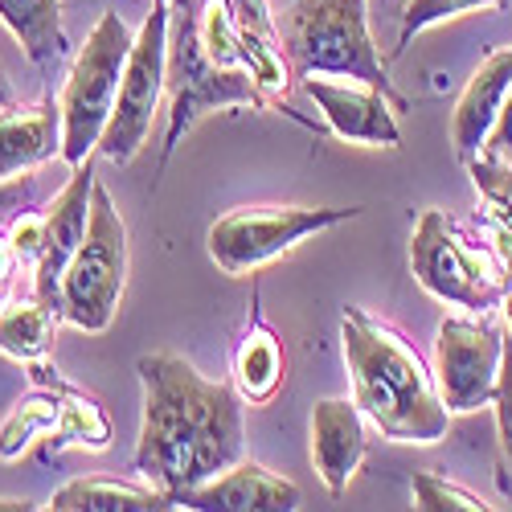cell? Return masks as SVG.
Wrapping results in <instances>:
<instances>
[{
    "mask_svg": "<svg viewBox=\"0 0 512 512\" xmlns=\"http://www.w3.org/2000/svg\"><path fill=\"white\" fill-rule=\"evenodd\" d=\"M136 373L144 386V426L132 463L177 504L189 488L242 459V394L226 381L201 377L177 353H144Z\"/></svg>",
    "mask_w": 512,
    "mask_h": 512,
    "instance_id": "1",
    "label": "cell"
},
{
    "mask_svg": "<svg viewBox=\"0 0 512 512\" xmlns=\"http://www.w3.org/2000/svg\"><path fill=\"white\" fill-rule=\"evenodd\" d=\"M340 349L353 381V402L381 435L394 443H439L447 435L451 410L439 381L394 324L369 316L365 308H345Z\"/></svg>",
    "mask_w": 512,
    "mask_h": 512,
    "instance_id": "2",
    "label": "cell"
},
{
    "mask_svg": "<svg viewBox=\"0 0 512 512\" xmlns=\"http://www.w3.org/2000/svg\"><path fill=\"white\" fill-rule=\"evenodd\" d=\"M410 271L426 295L463 312H492L512 291V226L472 238L443 209H426L410 234Z\"/></svg>",
    "mask_w": 512,
    "mask_h": 512,
    "instance_id": "3",
    "label": "cell"
},
{
    "mask_svg": "<svg viewBox=\"0 0 512 512\" xmlns=\"http://www.w3.org/2000/svg\"><path fill=\"white\" fill-rule=\"evenodd\" d=\"M287 62L300 78H353L390 95L386 62L369 37L365 0H291L279 17ZM394 99V95H390ZM402 111L406 103L394 99Z\"/></svg>",
    "mask_w": 512,
    "mask_h": 512,
    "instance_id": "4",
    "label": "cell"
},
{
    "mask_svg": "<svg viewBox=\"0 0 512 512\" xmlns=\"http://www.w3.org/2000/svg\"><path fill=\"white\" fill-rule=\"evenodd\" d=\"M168 132L160 160L173 156L181 136L205 115L218 107H267V95L250 70H226L205 54L201 25L189 0H173V17H168Z\"/></svg>",
    "mask_w": 512,
    "mask_h": 512,
    "instance_id": "5",
    "label": "cell"
},
{
    "mask_svg": "<svg viewBox=\"0 0 512 512\" xmlns=\"http://www.w3.org/2000/svg\"><path fill=\"white\" fill-rule=\"evenodd\" d=\"M132 41L136 33L127 29L119 13H103L66 74L58 107H62V160L70 168L91 160V152H99L107 119L115 111L127 54H132Z\"/></svg>",
    "mask_w": 512,
    "mask_h": 512,
    "instance_id": "6",
    "label": "cell"
},
{
    "mask_svg": "<svg viewBox=\"0 0 512 512\" xmlns=\"http://www.w3.org/2000/svg\"><path fill=\"white\" fill-rule=\"evenodd\" d=\"M127 287V226L111 193L95 181L87 238L62 279V320L82 332H107Z\"/></svg>",
    "mask_w": 512,
    "mask_h": 512,
    "instance_id": "7",
    "label": "cell"
},
{
    "mask_svg": "<svg viewBox=\"0 0 512 512\" xmlns=\"http://www.w3.org/2000/svg\"><path fill=\"white\" fill-rule=\"evenodd\" d=\"M361 205H259V209H230L209 226L205 246L209 259L226 275H254L259 267L275 263L279 254L300 246L312 234H324L340 222L357 218Z\"/></svg>",
    "mask_w": 512,
    "mask_h": 512,
    "instance_id": "8",
    "label": "cell"
},
{
    "mask_svg": "<svg viewBox=\"0 0 512 512\" xmlns=\"http://www.w3.org/2000/svg\"><path fill=\"white\" fill-rule=\"evenodd\" d=\"M168 17H173V0H156L144 29L132 41V54H127L123 82L115 95V111L99 140V152L111 164H127L152 136V119L168 82Z\"/></svg>",
    "mask_w": 512,
    "mask_h": 512,
    "instance_id": "9",
    "label": "cell"
},
{
    "mask_svg": "<svg viewBox=\"0 0 512 512\" xmlns=\"http://www.w3.org/2000/svg\"><path fill=\"white\" fill-rule=\"evenodd\" d=\"M504 357V332L492 312L447 316L435 332V381L451 414H472L492 402Z\"/></svg>",
    "mask_w": 512,
    "mask_h": 512,
    "instance_id": "10",
    "label": "cell"
},
{
    "mask_svg": "<svg viewBox=\"0 0 512 512\" xmlns=\"http://www.w3.org/2000/svg\"><path fill=\"white\" fill-rule=\"evenodd\" d=\"M91 193H95V168H91V160H82L70 173L66 189L46 209V242H41V259L33 263V295L46 308H54L58 316H62V279H66V267L74 259V250L82 246V238H87Z\"/></svg>",
    "mask_w": 512,
    "mask_h": 512,
    "instance_id": "11",
    "label": "cell"
},
{
    "mask_svg": "<svg viewBox=\"0 0 512 512\" xmlns=\"http://www.w3.org/2000/svg\"><path fill=\"white\" fill-rule=\"evenodd\" d=\"M308 99L320 107L332 136L349 144H377V148H398L402 132L394 119V99L365 82H328V78H304Z\"/></svg>",
    "mask_w": 512,
    "mask_h": 512,
    "instance_id": "12",
    "label": "cell"
},
{
    "mask_svg": "<svg viewBox=\"0 0 512 512\" xmlns=\"http://www.w3.org/2000/svg\"><path fill=\"white\" fill-rule=\"evenodd\" d=\"M177 504L205 508V512H291V508H300V488L267 472L263 463L238 459L234 467H226V472H218L213 480L189 488Z\"/></svg>",
    "mask_w": 512,
    "mask_h": 512,
    "instance_id": "13",
    "label": "cell"
},
{
    "mask_svg": "<svg viewBox=\"0 0 512 512\" xmlns=\"http://www.w3.org/2000/svg\"><path fill=\"white\" fill-rule=\"evenodd\" d=\"M312 463L332 496L349 488L365 463V414L349 398H324L312 406Z\"/></svg>",
    "mask_w": 512,
    "mask_h": 512,
    "instance_id": "14",
    "label": "cell"
},
{
    "mask_svg": "<svg viewBox=\"0 0 512 512\" xmlns=\"http://www.w3.org/2000/svg\"><path fill=\"white\" fill-rule=\"evenodd\" d=\"M508 91H512V46L492 50L480 62V70L472 74V82L463 87V95L451 111V144H455V156L463 164L484 152Z\"/></svg>",
    "mask_w": 512,
    "mask_h": 512,
    "instance_id": "15",
    "label": "cell"
},
{
    "mask_svg": "<svg viewBox=\"0 0 512 512\" xmlns=\"http://www.w3.org/2000/svg\"><path fill=\"white\" fill-rule=\"evenodd\" d=\"M238 46H242V66L250 70V78L259 82V91L267 99H283L291 91V66H287V50H283V33H279V17L267 9V0H222Z\"/></svg>",
    "mask_w": 512,
    "mask_h": 512,
    "instance_id": "16",
    "label": "cell"
},
{
    "mask_svg": "<svg viewBox=\"0 0 512 512\" xmlns=\"http://www.w3.org/2000/svg\"><path fill=\"white\" fill-rule=\"evenodd\" d=\"M62 156V107L54 99L37 107H0V181Z\"/></svg>",
    "mask_w": 512,
    "mask_h": 512,
    "instance_id": "17",
    "label": "cell"
},
{
    "mask_svg": "<svg viewBox=\"0 0 512 512\" xmlns=\"http://www.w3.org/2000/svg\"><path fill=\"white\" fill-rule=\"evenodd\" d=\"M54 512H164L177 508L173 496H164L160 488H140V484H123L107 476H87V480H70L62 484L50 504Z\"/></svg>",
    "mask_w": 512,
    "mask_h": 512,
    "instance_id": "18",
    "label": "cell"
},
{
    "mask_svg": "<svg viewBox=\"0 0 512 512\" xmlns=\"http://www.w3.org/2000/svg\"><path fill=\"white\" fill-rule=\"evenodd\" d=\"M0 21L21 41L29 62L50 66L54 58H62V0H0Z\"/></svg>",
    "mask_w": 512,
    "mask_h": 512,
    "instance_id": "19",
    "label": "cell"
},
{
    "mask_svg": "<svg viewBox=\"0 0 512 512\" xmlns=\"http://www.w3.org/2000/svg\"><path fill=\"white\" fill-rule=\"evenodd\" d=\"M62 316L54 308H46L33 295V300H13L0 308V353L21 361V365H37L54 345V324Z\"/></svg>",
    "mask_w": 512,
    "mask_h": 512,
    "instance_id": "20",
    "label": "cell"
},
{
    "mask_svg": "<svg viewBox=\"0 0 512 512\" xmlns=\"http://www.w3.org/2000/svg\"><path fill=\"white\" fill-rule=\"evenodd\" d=\"M234 381L246 402H271L283 386V349L267 324H250L234 353Z\"/></svg>",
    "mask_w": 512,
    "mask_h": 512,
    "instance_id": "21",
    "label": "cell"
},
{
    "mask_svg": "<svg viewBox=\"0 0 512 512\" xmlns=\"http://www.w3.org/2000/svg\"><path fill=\"white\" fill-rule=\"evenodd\" d=\"M62 410V381H54V390H33L25 394L9 418L0 422V459H17L33 439H46L58 426Z\"/></svg>",
    "mask_w": 512,
    "mask_h": 512,
    "instance_id": "22",
    "label": "cell"
},
{
    "mask_svg": "<svg viewBox=\"0 0 512 512\" xmlns=\"http://www.w3.org/2000/svg\"><path fill=\"white\" fill-rule=\"evenodd\" d=\"M54 451L62 447H78V451H107L111 447V422L103 414V406L95 398H82L74 390L62 386V410H58V426L46 435Z\"/></svg>",
    "mask_w": 512,
    "mask_h": 512,
    "instance_id": "23",
    "label": "cell"
},
{
    "mask_svg": "<svg viewBox=\"0 0 512 512\" xmlns=\"http://www.w3.org/2000/svg\"><path fill=\"white\" fill-rule=\"evenodd\" d=\"M492 406H496V488L512 500V340H504Z\"/></svg>",
    "mask_w": 512,
    "mask_h": 512,
    "instance_id": "24",
    "label": "cell"
},
{
    "mask_svg": "<svg viewBox=\"0 0 512 512\" xmlns=\"http://www.w3.org/2000/svg\"><path fill=\"white\" fill-rule=\"evenodd\" d=\"M508 0H406V13H402V29H398V50H406L414 33L431 29L439 21L463 17V13H484V9H504Z\"/></svg>",
    "mask_w": 512,
    "mask_h": 512,
    "instance_id": "25",
    "label": "cell"
},
{
    "mask_svg": "<svg viewBox=\"0 0 512 512\" xmlns=\"http://www.w3.org/2000/svg\"><path fill=\"white\" fill-rule=\"evenodd\" d=\"M410 496H414V508H422V512H484L488 508L476 492H467L435 472H414Z\"/></svg>",
    "mask_w": 512,
    "mask_h": 512,
    "instance_id": "26",
    "label": "cell"
},
{
    "mask_svg": "<svg viewBox=\"0 0 512 512\" xmlns=\"http://www.w3.org/2000/svg\"><path fill=\"white\" fill-rule=\"evenodd\" d=\"M467 173H472L476 189L488 197V205L512 226V164H508V160H496V156H488V152H480V156L467 160Z\"/></svg>",
    "mask_w": 512,
    "mask_h": 512,
    "instance_id": "27",
    "label": "cell"
},
{
    "mask_svg": "<svg viewBox=\"0 0 512 512\" xmlns=\"http://www.w3.org/2000/svg\"><path fill=\"white\" fill-rule=\"evenodd\" d=\"M9 238L17 246L21 263H37L41 259V242H46V213H21L9 226Z\"/></svg>",
    "mask_w": 512,
    "mask_h": 512,
    "instance_id": "28",
    "label": "cell"
},
{
    "mask_svg": "<svg viewBox=\"0 0 512 512\" xmlns=\"http://www.w3.org/2000/svg\"><path fill=\"white\" fill-rule=\"evenodd\" d=\"M484 152L512 164V91H508V99H504V107H500V119H496V127H492Z\"/></svg>",
    "mask_w": 512,
    "mask_h": 512,
    "instance_id": "29",
    "label": "cell"
},
{
    "mask_svg": "<svg viewBox=\"0 0 512 512\" xmlns=\"http://www.w3.org/2000/svg\"><path fill=\"white\" fill-rule=\"evenodd\" d=\"M17 246H13V238L9 234H0V287H9V279H13V271H17Z\"/></svg>",
    "mask_w": 512,
    "mask_h": 512,
    "instance_id": "30",
    "label": "cell"
},
{
    "mask_svg": "<svg viewBox=\"0 0 512 512\" xmlns=\"http://www.w3.org/2000/svg\"><path fill=\"white\" fill-rule=\"evenodd\" d=\"M25 197V185H13V181H0V209H9Z\"/></svg>",
    "mask_w": 512,
    "mask_h": 512,
    "instance_id": "31",
    "label": "cell"
},
{
    "mask_svg": "<svg viewBox=\"0 0 512 512\" xmlns=\"http://www.w3.org/2000/svg\"><path fill=\"white\" fill-rule=\"evenodd\" d=\"M0 107H13V87H9L5 70H0Z\"/></svg>",
    "mask_w": 512,
    "mask_h": 512,
    "instance_id": "32",
    "label": "cell"
},
{
    "mask_svg": "<svg viewBox=\"0 0 512 512\" xmlns=\"http://www.w3.org/2000/svg\"><path fill=\"white\" fill-rule=\"evenodd\" d=\"M504 320H508V332H512V291L504 295Z\"/></svg>",
    "mask_w": 512,
    "mask_h": 512,
    "instance_id": "33",
    "label": "cell"
},
{
    "mask_svg": "<svg viewBox=\"0 0 512 512\" xmlns=\"http://www.w3.org/2000/svg\"><path fill=\"white\" fill-rule=\"evenodd\" d=\"M0 508H29L25 500H0Z\"/></svg>",
    "mask_w": 512,
    "mask_h": 512,
    "instance_id": "34",
    "label": "cell"
},
{
    "mask_svg": "<svg viewBox=\"0 0 512 512\" xmlns=\"http://www.w3.org/2000/svg\"><path fill=\"white\" fill-rule=\"evenodd\" d=\"M0 308H5V287H0Z\"/></svg>",
    "mask_w": 512,
    "mask_h": 512,
    "instance_id": "35",
    "label": "cell"
}]
</instances>
